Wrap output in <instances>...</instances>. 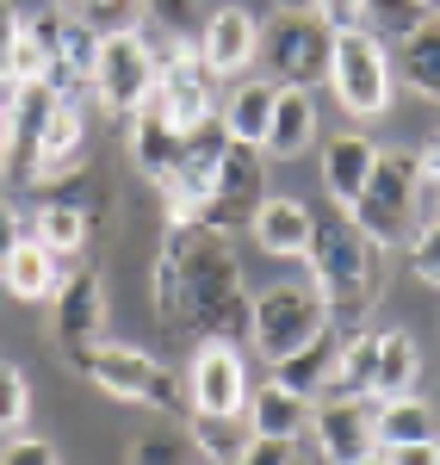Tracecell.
Listing matches in <instances>:
<instances>
[{
	"label": "cell",
	"mask_w": 440,
	"mask_h": 465,
	"mask_svg": "<svg viewBox=\"0 0 440 465\" xmlns=\"http://www.w3.org/2000/svg\"><path fill=\"white\" fill-rule=\"evenodd\" d=\"M131 465H199V453L186 447L181 434H143L137 453H131Z\"/></svg>",
	"instance_id": "cell-30"
},
{
	"label": "cell",
	"mask_w": 440,
	"mask_h": 465,
	"mask_svg": "<svg viewBox=\"0 0 440 465\" xmlns=\"http://www.w3.org/2000/svg\"><path fill=\"white\" fill-rule=\"evenodd\" d=\"M347 217L367 230L378 249H397V236L416 217V155H385L378 149V168H372L367 193L347 205Z\"/></svg>",
	"instance_id": "cell-8"
},
{
	"label": "cell",
	"mask_w": 440,
	"mask_h": 465,
	"mask_svg": "<svg viewBox=\"0 0 440 465\" xmlns=\"http://www.w3.org/2000/svg\"><path fill=\"white\" fill-rule=\"evenodd\" d=\"M329 37L335 32L310 6H292L260 32V63L279 87H317V81H329Z\"/></svg>",
	"instance_id": "cell-7"
},
{
	"label": "cell",
	"mask_w": 440,
	"mask_h": 465,
	"mask_svg": "<svg viewBox=\"0 0 440 465\" xmlns=\"http://www.w3.org/2000/svg\"><path fill=\"white\" fill-rule=\"evenodd\" d=\"M0 465H63V460H56L50 440H37V434H13V440L0 447Z\"/></svg>",
	"instance_id": "cell-32"
},
{
	"label": "cell",
	"mask_w": 440,
	"mask_h": 465,
	"mask_svg": "<svg viewBox=\"0 0 440 465\" xmlns=\"http://www.w3.org/2000/svg\"><path fill=\"white\" fill-rule=\"evenodd\" d=\"M404 254H409V273H416L422 286H435V292H440V217H428V223L409 236V249H404Z\"/></svg>",
	"instance_id": "cell-28"
},
{
	"label": "cell",
	"mask_w": 440,
	"mask_h": 465,
	"mask_svg": "<svg viewBox=\"0 0 440 465\" xmlns=\"http://www.w3.org/2000/svg\"><path fill=\"white\" fill-rule=\"evenodd\" d=\"M416 180H422V186H435V193H440V131H435V137H428L422 149H416Z\"/></svg>",
	"instance_id": "cell-37"
},
{
	"label": "cell",
	"mask_w": 440,
	"mask_h": 465,
	"mask_svg": "<svg viewBox=\"0 0 440 465\" xmlns=\"http://www.w3.org/2000/svg\"><path fill=\"white\" fill-rule=\"evenodd\" d=\"M161 81V50L137 25H112L100 32V63H93V94L112 118H131Z\"/></svg>",
	"instance_id": "cell-6"
},
{
	"label": "cell",
	"mask_w": 440,
	"mask_h": 465,
	"mask_svg": "<svg viewBox=\"0 0 440 465\" xmlns=\"http://www.w3.org/2000/svg\"><path fill=\"white\" fill-rule=\"evenodd\" d=\"M131 155H137V168H143L149 180H168L186 155V131L168 118V106H161L155 94L131 112Z\"/></svg>",
	"instance_id": "cell-15"
},
{
	"label": "cell",
	"mask_w": 440,
	"mask_h": 465,
	"mask_svg": "<svg viewBox=\"0 0 440 465\" xmlns=\"http://www.w3.org/2000/svg\"><path fill=\"white\" fill-rule=\"evenodd\" d=\"M292 465H304V460H292Z\"/></svg>",
	"instance_id": "cell-48"
},
{
	"label": "cell",
	"mask_w": 440,
	"mask_h": 465,
	"mask_svg": "<svg viewBox=\"0 0 440 465\" xmlns=\"http://www.w3.org/2000/svg\"><path fill=\"white\" fill-rule=\"evenodd\" d=\"M249 230H255V249L260 254H273V261H304L317 217H310V205H304L298 193H267L260 212L249 217Z\"/></svg>",
	"instance_id": "cell-14"
},
{
	"label": "cell",
	"mask_w": 440,
	"mask_h": 465,
	"mask_svg": "<svg viewBox=\"0 0 440 465\" xmlns=\"http://www.w3.org/2000/svg\"><path fill=\"white\" fill-rule=\"evenodd\" d=\"M304 261H310V286L329 298L335 317L354 322L378 304V242H372L341 205H335L329 217H317Z\"/></svg>",
	"instance_id": "cell-2"
},
{
	"label": "cell",
	"mask_w": 440,
	"mask_h": 465,
	"mask_svg": "<svg viewBox=\"0 0 440 465\" xmlns=\"http://www.w3.org/2000/svg\"><path fill=\"white\" fill-rule=\"evenodd\" d=\"M87 230H93L87 212L69 205V199H44V205H37V242H44L50 254H63V261L87 249Z\"/></svg>",
	"instance_id": "cell-26"
},
{
	"label": "cell",
	"mask_w": 440,
	"mask_h": 465,
	"mask_svg": "<svg viewBox=\"0 0 440 465\" xmlns=\"http://www.w3.org/2000/svg\"><path fill=\"white\" fill-rule=\"evenodd\" d=\"M372 168H378V143H372L367 131H341V137L323 143V186H329V199L341 212L367 193Z\"/></svg>",
	"instance_id": "cell-18"
},
{
	"label": "cell",
	"mask_w": 440,
	"mask_h": 465,
	"mask_svg": "<svg viewBox=\"0 0 440 465\" xmlns=\"http://www.w3.org/2000/svg\"><path fill=\"white\" fill-rule=\"evenodd\" d=\"M0 286L13 292L19 304H44L50 292L63 286V254H50L37 236H19V249L6 254V267H0Z\"/></svg>",
	"instance_id": "cell-20"
},
{
	"label": "cell",
	"mask_w": 440,
	"mask_h": 465,
	"mask_svg": "<svg viewBox=\"0 0 440 465\" xmlns=\"http://www.w3.org/2000/svg\"><path fill=\"white\" fill-rule=\"evenodd\" d=\"M81 366V379L87 385H100L112 403H149V410H161V416H192V403H186V385L161 366V360H149L143 348H112V341H93V348H81L69 354Z\"/></svg>",
	"instance_id": "cell-3"
},
{
	"label": "cell",
	"mask_w": 440,
	"mask_h": 465,
	"mask_svg": "<svg viewBox=\"0 0 440 465\" xmlns=\"http://www.w3.org/2000/svg\"><path fill=\"white\" fill-rule=\"evenodd\" d=\"M273 100H279V81H260V74H236V87L223 94V131L236 143H260L267 137V118H273Z\"/></svg>",
	"instance_id": "cell-21"
},
{
	"label": "cell",
	"mask_w": 440,
	"mask_h": 465,
	"mask_svg": "<svg viewBox=\"0 0 440 465\" xmlns=\"http://www.w3.org/2000/svg\"><path fill=\"white\" fill-rule=\"evenodd\" d=\"M149 304L161 329H186L199 341H242L249 335V286L236 249L223 242V230L211 223H168V242L155 254L149 273Z\"/></svg>",
	"instance_id": "cell-1"
},
{
	"label": "cell",
	"mask_w": 440,
	"mask_h": 465,
	"mask_svg": "<svg viewBox=\"0 0 440 465\" xmlns=\"http://www.w3.org/2000/svg\"><path fill=\"white\" fill-rule=\"evenodd\" d=\"M372 341H378V354H372V397H409L416 379H422L416 341H409L404 329H378Z\"/></svg>",
	"instance_id": "cell-25"
},
{
	"label": "cell",
	"mask_w": 440,
	"mask_h": 465,
	"mask_svg": "<svg viewBox=\"0 0 440 465\" xmlns=\"http://www.w3.org/2000/svg\"><path fill=\"white\" fill-rule=\"evenodd\" d=\"M93 63H100V32L69 13L63 19V37H56V56H50V69H44V87L56 94V100H81L87 87H93Z\"/></svg>",
	"instance_id": "cell-16"
},
{
	"label": "cell",
	"mask_w": 440,
	"mask_h": 465,
	"mask_svg": "<svg viewBox=\"0 0 440 465\" xmlns=\"http://www.w3.org/2000/svg\"><path fill=\"white\" fill-rule=\"evenodd\" d=\"M199 465H211V460H199Z\"/></svg>",
	"instance_id": "cell-47"
},
{
	"label": "cell",
	"mask_w": 440,
	"mask_h": 465,
	"mask_svg": "<svg viewBox=\"0 0 440 465\" xmlns=\"http://www.w3.org/2000/svg\"><path fill=\"white\" fill-rule=\"evenodd\" d=\"M310 434H317V453L323 465H354L378 453V434H372V397H323L310 410Z\"/></svg>",
	"instance_id": "cell-12"
},
{
	"label": "cell",
	"mask_w": 440,
	"mask_h": 465,
	"mask_svg": "<svg viewBox=\"0 0 440 465\" xmlns=\"http://www.w3.org/2000/svg\"><path fill=\"white\" fill-rule=\"evenodd\" d=\"M25 416H32V385L13 360H0V434H19Z\"/></svg>",
	"instance_id": "cell-27"
},
{
	"label": "cell",
	"mask_w": 440,
	"mask_h": 465,
	"mask_svg": "<svg viewBox=\"0 0 440 465\" xmlns=\"http://www.w3.org/2000/svg\"><path fill=\"white\" fill-rule=\"evenodd\" d=\"M186 403H192V422H242L249 416V366L230 341H205L192 354Z\"/></svg>",
	"instance_id": "cell-9"
},
{
	"label": "cell",
	"mask_w": 440,
	"mask_h": 465,
	"mask_svg": "<svg viewBox=\"0 0 440 465\" xmlns=\"http://www.w3.org/2000/svg\"><path fill=\"white\" fill-rule=\"evenodd\" d=\"M56 6H74V0H56Z\"/></svg>",
	"instance_id": "cell-46"
},
{
	"label": "cell",
	"mask_w": 440,
	"mask_h": 465,
	"mask_svg": "<svg viewBox=\"0 0 440 465\" xmlns=\"http://www.w3.org/2000/svg\"><path fill=\"white\" fill-rule=\"evenodd\" d=\"M0 162H6V112H0Z\"/></svg>",
	"instance_id": "cell-43"
},
{
	"label": "cell",
	"mask_w": 440,
	"mask_h": 465,
	"mask_svg": "<svg viewBox=\"0 0 440 465\" xmlns=\"http://www.w3.org/2000/svg\"><path fill=\"white\" fill-rule=\"evenodd\" d=\"M391 465H440V440H409V447H378Z\"/></svg>",
	"instance_id": "cell-36"
},
{
	"label": "cell",
	"mask_w": 440,
	"mask_h": 465,
	"mask_svg": "<svg viewBox=\"0 0 440 465\" xmlns=\"http://www.w3.org/2000/svg\"><path fill=\"white\" fill-rule=\"evenodd\" d=\"M19 236H25V230H19V212L0 199V267H6V254L19 249Z\"/></svg>",
	"instance_id": "cell-39"
},
{
	"label": "cell",
	"mask_w": 440,
	"mask_h": 465,
	"mask_svg": "<svg viewBox=\"0 0 440 465\" xmlns=\"http://www.w3.org/2000/svg\"><path fill=\"white\" fill-rule=\"evenodd\" d=\"M435 217H440V193H435Z\"/></svg>",
	"instance_id": "cell-45"
},
{
	"label": "cell",
	"mask_w": 440,
	"mask_h": 465,
	"mask_svg": "<svg viewBox=\"0 0 440 465\" xmlns=\"http://www.w3.org/2000/svg\"><path fill=\"white\" fill-rule=\"evenodd\" d=\"M260 199H267V155H260V143H236V137H230L199 223H211V230L230 236V230H242V223L260 212Z\"/></svg>",
	"instance_id": "cell-10"
},
{
	"label": "cell",
	"mask_w": 440,
	"mask_h": 465,
	"mask_svg": "<svg viewBox=\"0 0 440 465\" xmlns=\"http://www.w3.org/2000/svg\"><path fill=\"white\" fill-rule=\"evenodd\" d=\"M367 19H372L385 37H409L422 19H428V13H422L416 0H367Z\"/></svg>",
	"instance_id": "cell-29"
},
{
	"label": "cell",
	"mask_w": 440,
	"mask_h": 465,
	"mask_svg": "<svg viewBox=\"0 0 440 465\" xmlns=\"http://www.w3.org/2000/svg\"><path fill=\"white\" fill-rule=\"evenodd\" d=\"M310 13L329 25V32H347V25H367V0H310Z\"/></svg>",
	"instance_id": "cell-33"
},
{
	"label": "cell",
	"mask_w": 440,
	"mask_h": 465,
	"mask_svg": "<svg viewBox=\"0 0 440 465\" xmlns=\"http://www.w3.org/2000/svg\"><path fill=\"white\" fill-rule=\"evenodd\" d=\"M50 329H56L63 354H81V348L100 341V329H106V280L93 267L63 273V286L50 292Z\"/></svg>",
	"instance_id": "cell-11"
},
{
	"label": "cell",
	"mask_w": 440,
	"mask_h": 465,
	"mask_svg": "<svg viewBox=\"0 0 440 465\" xmlns=\"http://www.w3.org/2000/svg\"><path fill=\"white\" fill-rule=\"evenodd\" d=\"M137 6H143V0H74L69 13H81V19H87L93 32H100V25L112 32V25H124V19H131Z\"/></svg>",
	"instance_id": "cell-31"
},
{
	"label": "cell",
	"mask_w": 440,
	"mask_h": 465,
	"mask_svg": "<svg viewBox=\"0 0 440 465\" xmlns=\"http://www.w3.org/2000/svg\"><path fill=\"white\" fill-rule=\"evenodd\" d=\"M143 6H149V19H155L161 32H174V37L199 19V0H143Z\"/></svg>",
	"instance_id": "cell-34"
},
{
	"label": "cell",
	"mask_w": 440,
	"mask_h": 465,
	"mask_svg": "<svg viewBox=\"0 0 440 465\" xmlns=\"http://www.w3.org/2000/svg\"><path fill=\"white\" fill-rule=\"evenodd\" d=\"M397 81H404L409 94H422V100H435L440 106V19H422L409 37H397Z\"/></svg>",
	"instance_id": "cell-23"
},
{
	"label": "cell",
	"mask_w": 440,
	"mask_h": 465,
	"mask_svg": "<svg viewBox=\"0 0 440 465\" xmlns=\"http://www.w3.org/2000/svg\"><path fill=\"white\" fill-rule=\"evenodd\" d=\"M329 87L347 118H378L391 106V50L372 25H347L329 37Z\"/></svg>",
	"instance_id": "cell-5"
},
{
	"label": "cell",
	"mask_w": 440,
	"mask_h": 465,
	"mask_svg": "<svg viewBox=\"0 0 440 465\" xmlns=\"http://www.w3.org/2000/svg\"><path fill=\"white\" fill-rule=\"evenodd\" d=\"M310 397L286 391V385H260V391H249V434H267V440H298V434L310 429Z\"/></svg>",
	"instance_id": "cell-22"
},
{
	"label": "cell",
	"mask_w": 440,
	"mask_h": 465,
	"mask_svg": "<svg viewBox=\"0 0 440 465\" xmlns=\"http://www.w3.org/2000/svg\"><path fill=\"white\" fill-rule=\"evenodd\" d=\"M279 6H286V13H292V6H310V0H279Z\"/></svg>",
	"instance_id": "cell-44"
},
{
	"label": "cell",
	"mask_w": 440,
	"mask_h": 465,
	"mask_svg": "<svg viewBox=\"0 0 440 465\" xmlns=\"http://www.w3.org/2000/svg\"><path fill=\"white\" fill-rule=\"evenodd\" d=\"M341 341H347V322H329L317 341H304V348H292L286 360H273V385H286V391H298V397L317 403V397L329 391V379H335Z\"/></svg>",
	"instance_id": "cell-17"
},
{
	"label": "cell",
	"mask_w": 440,
	"mask_h": 465,
	"mask_svg": "<svg viewBox=\"0 0 440 465\" xmlns=\"http://www.w3.org/2000/svg\"><path fill=\"white\" fill-rule=\"evenodd\" d=\"M13 100H19V81H13V74H6V69H0V112H6V106H13Z\"/></svg>",
	"instance_id": "cell-40"
},
{
	"label": "cell",
	"mask_w": 440,
	"mask_h": 465,
	"mask_svg": "<svg viewBox=\"0 0 440 465\" xmlns=\"http://www.w3.org/2000/svg\"><path fill=\"white\" fill-rule=\"evenodd\" d=\"M329 322H335V311H329L323 292L310 286V280H286V286L255 292V304H249V341H255V354L273 366V360H286L292 348L317 341Z\"/></svg>",
	"instance_id": "cell-4"
},
{
	"label": "cell",
	"mask_w": 440,
	"mask_h": 465,
	"mask_svg": "<svg viewBox=\"0 0 440 465\" xmlns=\"http://www.w3.org/2000/svg\"><path fill=\"white\" fill-rule=\"evenodd\" d=\"M19 25H25V19H19V6H13V0H0V69H6V56H13V44H19Z\"/></svg>",
	"instance_id": "cell-38"
},
{
	"label": "cell",
	"mask_w": 440,
	"mask_h": 465,
	"mask_svg": "<svg viewBox=\"0 0 440 465\" xmlns=\"http://www.w3.org/2000/svg\"><path fill=\"white\" fill-rule=\"evenodd\" d=\"M298 447L292 440H267V434H249V447H242V460L236 465H292Z\"/></svg>",
	"instance_id": "cell-35"
},
{
	"label": "cell",
	"mask_w": 440,
	"mask_h": 465,
	"mask_svg": "<svg viewBox=\"0 0 440 465\" xmlns=\"http://www.w3.org/2000/svg\"><path fill=\"white\" fill-rule=\"evenodd\" d=\"M354 465H391V460H385V453H367V460H354Z\"/></svg>",
	"instance_id": "cell-42"
},
{
	"label": "cell",
	"mask_w": 440,
	"mask_h": 465,
	"mask_svg": "<svg viewBox=\"0 0 440 465\" xmlns=\"http://www.w3.org/2000/svg\"><path fill=\"white\" fill-rule=\"evenodd\" d=\"M416 6H422V13H428V19H440V0H416Z\"/></svg>",
	"instance_id": "cell-41"
},
{
	"label": "cell",
	"mask_w": 440,
	"mask_h": 465,
	"mask_svg": "<svg viewBox=\"0 0 440 465\" xmlns=\"http://www.w3.org/2000/svg\"><path fill=\"white\" fill-rule=\"evenodd\" d=\"M310 143H317V100H310V87H279L267 137H260V155L286 162V155H304Z\"/></svg>",
	"instance_id": "cell-19"
},
{
	"label": "cell",
	"mask_w": 440,
	"mask_h": 465,
	"mask_svg": "<svg viewBox=\"0 0 440 465\" xmlns=\"http://www.w3.org/2000/svg\"><path fill=\"white\" fill-rule=\"evenodd\" d=\"M372 434H378V447L440 440V416L422 397H378V403H372Z\"/></svg>",
	"instance_id": "cell-24"
},
{
	"label": "cell",
	"mask_w": 440,
	"mask_h": 465,
	"mask_svg": "<svg viewBox=\"0 0 440 465\" xmlns=\"http://www.w3.org/2000/svg\"><path fill=\"white\" fill-rule=\"evenodd\" d=\"M260 56V25L249 6H218L199 32V63L211 74H249V63Z\"/></svg>",
	"instance_id": "cell-13"
}]
</instances>
